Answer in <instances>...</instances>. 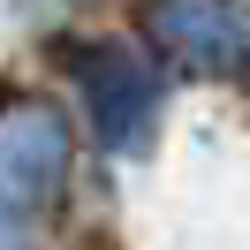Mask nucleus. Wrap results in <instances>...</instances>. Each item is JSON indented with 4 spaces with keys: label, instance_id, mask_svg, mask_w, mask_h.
Returning a JSON list of instances; mask_svg holds the SVG:
<instances>
[{
    "label": "nucleus",
    "instance_id": "obj_1",
    "mask_svg": "<svg viewBox=\"0 0 250 250\" xmlns=\"http://www.w3.org/2000/svg\"><path fill=\"white\" fill-rule=\"evenodd\" d=\"M53 167H61V129H53L46 114H38L23 137H8V144H0V182H16L8 197H46Z\"/></svg>",
    "mask_w": 250,
    "mask_h": 250
}]
</instances>
